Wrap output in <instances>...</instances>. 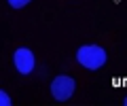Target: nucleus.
Returning a JSON list of instances; mask_svg holds the SVG:
<instances>
[{
	"mask_svg": "<svg viewBox=\"0 0 127 106\" xmlns=\"http://www.w3.org/2000/svg\"><path fill=\"white\" fill-rule=\"evenodd\" d=\"M108 53L102 45H81L76 49V62L87 70H100L104 68Z\"/></svg>",
	"mask_w": 127,
	"mask_h": 106,
	"instance_id": "1",
	"label": "nucleus"
},
{
	"mask_svg": "<svg viewBox=\"0 0 127 106\" xmlns=\"http://www.w3.org/2000/svg\"><path fill=\"white\" fill-rule=\"evenodd\" d=\"M74 89H76V81L70 74H57L51 81V96L57 102H68L74 96Z\"/></svg>",
	"mask_w": 127,
	"mask_h": 106,
	"instance_id": "2",
	"label": "nucleus"
},
{
	"mask_svg": "<svg viewBox=\"0 0 127 106\" xmlns=\"http://www.w3.org/2000/svg\"><path fill=\"white\" fill-rule=\"evenodd\" d=\"M13 66H15V70H17L19 74L34 72V68H36V57L32 53V49H28V47H17V49L13 51Z\"/></svg>",
	"mask_w": 127,
	"mask_h": 106,
	"instance_id": "3",
	"label": "nucleus"
},
{
	"mask_svg": "<svg viewBox=\"0 0 127 106\" xmlns=\"http://www.w3.org/2000/svg\"><path fill=\"white\" fill-rule=\"evenodd\" d=\"M9 2V6H13V9H23V6H28L32 2V0H6Z\"/></svg>",
	"mask_w": 127,
	"mask_h": 106,
	"instance_id": "4",
	"label": "nucleus"
},
{
	"mask_svg": "<svg viewBox=\"0 0 127 106\" xmlns=\"http://www.w3.org/2000/svg\"><path fill=\"white\" fill-rule=\"evenodd\" d=\"M0 104H2V106H11V104H13V100H11V96L6 91H0Z\"/></svg>",
	"mask_w": 127,
	"mask_h": 106,
	"instance_id": "5",
	"label": "nucleus"
},
{
	"mask_svg": "<svg viewBox=\"0 0 127 106\" xmlns=\"http://www.w3.org/2000/svg\"><path fill=\"white\" fill-rule=\"evenodd\" d=\"M123 104H125V106H127V96H125V100H123Z\"/></svg>",
	"mask_w": 127,
	"mask_h": 106,
	"instance_id": "6",
	"label": "nucleus"
}]
</instances>
